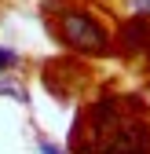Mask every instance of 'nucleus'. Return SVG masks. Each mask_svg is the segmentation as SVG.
<instances>
[{
	"mask_svg": "<svg viewBox=\"0 0 150 154\" xmlns=\"http://www.w3.org/2000/svg\"><path fill=\"white\" fill-rule=\"evenodd\" d=\"M62 33H66V41H70L73 48H81V51H103V48H106L103 29L92 22L88 15H66Z\"/></svg>",
	"mask_w": 150,
	"mask_h": 154,
	"instance_id": "nucleus-1",
	"label": "nucleus"
},
{
	"mask_svg": "<svg viewBox=\"0 0 150 154\" xmlns=\"http://www.w3.org/2000/svg\"><path fill=\"white\" fill-rule=\"evenodd\" d=\"M4 66H15V51H8V48H0V70Z\"/></svg>",
	"mask_w": 150,
	"mask_h": 154,
	"instance_id": "nucleus-2",
	"label": "nucleus"
}]
</instances>
